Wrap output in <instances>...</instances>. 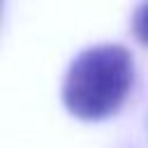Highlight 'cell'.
Listing matches in <instances>:
<instances>
[{"mask_svg":"<svg viewBox=\"0 0 148 148\" xmlns=\"http://www.w3.org/2000/svg\"><path fill=\"white\" fill-rule=\"evenodd\" d=\"M134 86V58L120 44L83 49L62 79V104L83 123H99L120 111Z\"/></svg>","mask_w":148,"mask_h":148,"instance_id":"6da1fadb","label":"cell"},{"mask_svg":"<svg viewBox=\"0 0 148 148\" xmlns=\"http://www.w3.org/2000/svg\"><path fill=\"white\" fill-rule=\"evenodd\" d=\"M132 32L139 44L148 46V0H143L132 14Z\"/></svg>","mask_w":148,"mask_h":148,"instance_id":"7a4b0ae2","label":"cell"}]
</instances>
